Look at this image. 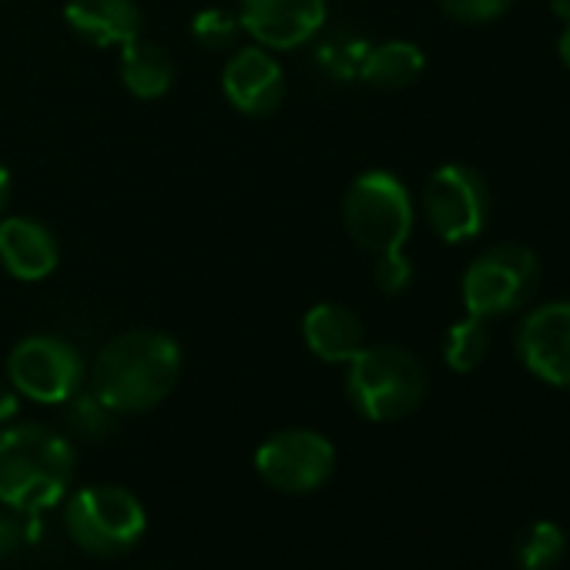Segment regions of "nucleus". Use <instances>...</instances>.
<instances>
[{"mask_svg":"<svg viewBox=\"0 0 570 570\" xmlns=\"http://www.w3.org/2000/svg\"><path fill=\"white\" fill-rule=\"evenodd\" d=\"M181 376V350L168 333L131 330L115 336L91 363V393L111 413H148L168 400Z\"/></svg>","mask_w":570,"mask_h":570,"instance_id":"obj_1","label":"nucleus"},{"mask_svg":"<svg viewBox=\"0 0 570 570\" xmlns=\"http://www.w3.org/2000/svg\"><path fill=\"white\" fill-rule=\"evenodd\" d=\"M78 470V453L45 423L0 426V503L14 513H45L58 507Z\"/></svg>","mask_w":570,"mask_h":570,"instance_id":"obj_2","label":"nucleus"},{"mask_svg":"<svg viewBox=\"0 0 570 570\" xmlns=\"http://www.w3.org/2000/svg\"><path fill=\"white\" fill-rule=\"evenodd\" d=\"M346 366V396L370 423L406 420L426 396V370L403 346H363Z\"/></svg>","mask_w":570,"mask_h":570,"instance_id":"obj_3","label":"nucleus"},{"mask_svg":"<svg viewBox=\"0 0 570 570\" xmlns=\"http://www.w3.org/2000/svg\"><path fill=\"white\" fill-rule=\"evenodd\" d=\"M65 530L91 557H121L141 543L148 513L128 487L91 483L68 497Z\"/></svg>","mask_w":570,"mask_h":570,"instance_id":"obj_4","label":"nucleus"},{"mask_svg":"<svg viewBox=\"0 0 570 570\" xmlns=\"http://www.w3.org/2000/svg\"><path fill=\"white\" fill-rule=\"evenodd\" d=\"M343 222L350 238L370 252H403L413 232V198L406 185L390 171H363L343 202Z\"/></svg>","mask_w":570,"mask_h":570,"instance_id":"obj_5","label":"nucleus"},{"mask_svg":"<svg viewBox=\"0 0 570 570\" xmlns=\"http://www.w3.org/2000/svg\"><path fill=\"white\" fill-rule=\"evenodd\" d=\"M540 282V262L517 242L480 252L463 275V306L470 316L493 320L520 309Z\"/></svg>","mask_w":570,"mask_h":570,"instance_id":"obj_6","label":"nucleus"},{"mask_svg":"<svg viewBox=\"0 0 570 570\" xmlns=\"http://www.w3.org/2000/svg\"><path fill=\"white\" fill-rule=\"evenodd\" d=\"M11 386L45 406H65L85 386V360L61 336H28L8 356Z\"/></svg>","mask_w":570,"mask_h":570,"instance_id":"obj_7","label":"nucleus"},{"mask_svg":"<svg viewBox=\"0 0 570 570\" xmlns=\"http://www.w3.org/2000/svg\"><path fill=\"white\" fill-rule=\"evenodd\" d=\"M255 473L278 493H313L336 473V446L316 430H278L255 450Z\"/></svg>","mask_w":570,"mask_h":570,"instance_id":"obj_8","label":"nucleus"},{"mask_svg":"<svg viewBox=\"0 0 570 570\" xmlns=\"http://www.w3.org/2000/svg\"><path fill=\"white\" fill-rule=\"evenodd\" d=\"M423 215L430 228L450 245L476 238L490 215V191H487L483 175L460 161L440 165L426 178Z\"/></svg>","mask_w":570,"mask_h":570,"instance_id":"obj_9","label":"nucleus"},{"mask_svg":"<svg viewBox=\"0 0 570 570\" xmlns=\"http://www.w3.org/2000/svg\"><path fill=\"white\" fill-rule=\"evenodd\" d=\"M326 0H238L242 31L265 51H293L323 35Z\"/></svg>","mask_w":570,"mask_h":570,"instance_id":"obj_10","label":"nucleus"},{"mask_svg":"<svg viewBox=\"0 0 570 570\" xmlns=\"http://www.w3.org/2000/svg\"><path fill=\"white\" fill-rule=\"evenodd\" d=\"M517 353L537 380L570 390V303L530 309L517 330Z\"/></svg>","mask_w":570,"mask_h":570,"instance_id":"obj_11","label":"nucleus"},{"mask_svg":"<svg viewBox=\"0 0 570 570\" xmlns=\"http://www.w3.org/2000/svg\"><path fill=\"white\" fill-rule=\"evenodd\" d=\"M222 91L235 111L248 118H265L282 105L285 95L282 65L265 48H242L228 58L222 71Z\"/></svg>","mask_w":570,"mask_h":570,"instance_id":"obj_12","label":"nucleus"},{"mask_svg":"<svg viewBox=\"0 0 570 570\" xmlns=\"http://www.w3.org/2000/svg\"><path fill=\"white\" fill-rule=\"evenodd\" d=\"M61 262V248L55 232L28 215H14L0 222V265L21 282L48 278Z\"/></svg>","mask_w":570,"mask_h":570,"instance_id":"obj_13","label":"nucleus"},{"mask_svg":"<svg viewBox=\"0 0 570 570\" xmlns=\"http://www.w3.org/2000/svg\"><path fill=\"white\" fill-rule=\"evenodd\" d=\"M65 21L95 48H121L141 38V11L135 0H68Z\"/></svg>","mask_w":570,"mask_h":570,"instance_id":"obj_14","label":"nucleus"},{"mask_svg":"<svg viewBox=\"0 0 570 570\" xmlns=\"http://www.w3.org/2000/svg\"><path fill=\"white\" fill-rule=\"evenodd\" d=\"M303 340L316 360L350 363L366 346V330L353 309L340 303H316L303 316Z\"/></svg>","mask_w":570,"mask_h":570,"instance_id":"obj_15","label":"nucleus"},{"mask_svg":"<svg viewBox=\"0 0 570 570\" xmlns=\"http://www.w3.org/2000/svg\"><path fill=\"white\" fill-rule=\"evenodd\" d=\"M121 81H125L128 95H135L141 101H158L168 95V88L175 81V65L161 45L135 38V41L121 45Z\"/></svg>","mask_w":570,"mask_h":570,"instance_id":"obj_16","label":"nucleus"},{"mask_svg":"<svg viewBox=\"0 0 570 570\" xmlns=\"http://www.w3.org/2000/svg\"><path fill=\"white\" fill-rule=\"evenodd\" d=\"M423 68H426V58L416 45L386 41V45L370 48V55L360 68V81L376 91H403L423 75Z\"/></svg>","mask_w":570,"mask_h":570,"instance_id":"obj_17","label":"nucleus"},{"mask_svg":"<svg viewBox=\"0 0 570 570\" xmlns=\"http://www.w3.org/2000/svg\"><path fill=\"white\" fill-rule=\"evenodd\" d=\"M567 553V533L553 520H533L517 533V567L520 570H553Z\"/></svg>","mask_w":570,"mask_h":570,"instance_id":"obj_18","label":"nucleus"},{"mask_svg":"<svg viewBox=\"0 0 570 570\" xmlns=\"http://www.w3.org/2000/svg\"><path fill=\"white\" fill-rule=\"evenodd\" d=\"M370 48H373V45H370L366 38H360L356 31H350V28L333 31V35H326V38L320 41V48H316V68H320L326 78L346 85V81L360 78V68H363Z\"/></svg>","mask_w":570,"mask_h":570,"instance_id":"obj_19","label":"nucleus"},{"mask_svg":"<svg viewBox=\"0 0 570 570\" xmlns=\"http://www.w3.org/2000/svg\"><path fill=\"white\" fill-rule=\"evenodd\" d=\"M490 353V330H487V320L480 316H470L453 323L446 340H443V360L453 373H473Z\"/></svg>","mask_w":570,"mask_h":570,"instance_id":"obj_20","label":"nucleus"},{"mask_svg":"<svg viewBox=\"0 0 570 570\" xmlns=\"http://www.w3.org/2000/svg\"><path fill=\"white\" fill-rule=\"evenodd\" d=\"M242 35L238 14L225 11V8H205L191 18V38L205 48V51H228Z\"/></svg>","mask_w":570,"mask_h":570,"instance_id":"obj_21","label":"nucleus"},{"mask_svg":"<svg viewBox=\"0 0 570 570\" xmlns=\"http://www.w3.org/2000/svg\"><path fill=\"white\" fill-rule=\"evenodd\" d=\"M68 406H71V410H68V423H71V430L81 433L85 440H101V436L111 430L115 416H118V413H111L91 390L71 396Z\"/></svg>","mask_w":570,"mask_h":570,"instance_id":"obj_22","label":"nucleus"},{"mask_svg":"<svg viewBox=\"0 0 570 570\" xmlns=\"http://www.w3.org/2000/svg\"><path fill=\"white\" fill-rule=\"evenodd\" d=\"M440 11L463 24H487L510 11L513 0H436Z\"/></svg>","mask_w":570,"mask_h":570,"instance_id":"obj_23","label":"nucleus"},{"mask_svg":"<svg viewBox=\"0 0 570 570\" xmlns=\"http://www.w3.org/2000/svg\"><path fill=\"white\" fill-rule=\"evenodd\" d=\"M413 282V265L403 252H386V255H376V285L386 293V296H400L410 289Z\"/></svg>","mask_w":570,"mask_h":570,"instance_id":"obj_24","label":"nucleus"},{"mask_svg":"<svg viewBox=\"0 0 570 570\" xmlns=\"http://www.w3.org/2000/svg\"><path fill=\"white\" fill-rule=\"evenodd\" d=\"M21 547H24V530H21V523L11 520V517H0V563L11 560V557H18Z\"/></svg>","mask_w":570,"mask_h":570,"instance_id":"obj_25","label":"nucleus"},{"mask_svg":"<svg viewBox=\"0 0 570 570\" xmlns=\"http://www.w3.org/2000/svg\"><path fill=\"white\" fill-rule=\"evenodd\" d=\"M18 410H21V393L8 383H0V426H8L14 416H18Z\"/></svg>","mask_w":570,"mask_h":570,"instance_id":"obj_26","label":"nucleus"},{"mask_svg":"<svg viewBox=\"0 0 570 570\" xmlns=\"http://www.w3.org/2000/svg\"><path fill=\"white\" fill-rule=\"evenodd\" d=\"M557 55H560V61H563V68L570 71V24L563 28V35H560V41H557Z\"/></svg>","mask_w":570,"mask_h":570,"instance_id":"obj_27","label":"nucleus"},{"mask_svg":"<svg viewBox=\"0 0 570 570\" xmlns=\"http://www.w3.org/2000/svg\"><path fill=\"white\" fill-rule=\"evenodd\" d=\"M8 195H11V171L4 168V161H0V212L8 205Z\"/></svg>","mask_w":570,"mask_h":570,"instance_id":"obj_28","label":"nucleus"},{"mask_svg":"<svg viewBox=\"0 0 570 570\" xmlns=\"http://www.w3.org/2000/svg\"><path fill=\"white\" fill-rule=\"evenodd\" d=\"M550 11H553V18L570 24V0H550Z\"/></svg>","mask_w":570,"mask_h":570,"instance_id":"obj_29","label":"nucleus"}]
</instances>
